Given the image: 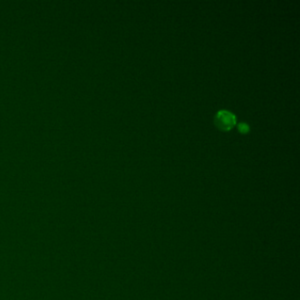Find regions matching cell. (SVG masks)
<instances>
[{
  "label": "cell",
  "instance_id": "cell-1",
  "mask_svg": "<svg viewBox=\"0 0 300 300\" xmlns=\"http://www.w3.org/2000/svg\"><path fill=\"white\" fill-rule=\"evenodd\" d=\"M236 120L237 118L235 115H233L232 112L227 110H220L215 116V124L219 129L223 131H228L235 126Z\"/></svg>",
  "mask_w": 300,
  "mask_h": 300
},
{
  "label": "cell",
  "instance_id": "cell-2",
  "mask_svg": "<svg viewBox=\"0 0 300 300\" xmlns=\"http://www.w3.org/2000/svg\"><path fill=\"white\" fill-rule=\"evenodd\" d=\"M238 129L241 134H246L249 132V126L245 122H240L238 124Z\"/></svg>",
  "mask_w": 300,
  "mask_h": 300
}]
</instances>
